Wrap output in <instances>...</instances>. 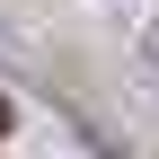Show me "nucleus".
<instances>
[{
  "mask_svg": "<svg viewBox=\"0 0 159 159\" xmlns=\"http://www.w3.org/2000/svg\"><path fill=\"white\" fill-rule=\"evenodd\" d=\"M0 133H9V97H0Z\"/></svg>",
  "mask_w": 159,
  "mask_h": 159,
  "instance_id": "obj_1",
  "label": "nucleus"
}]
</instances>
